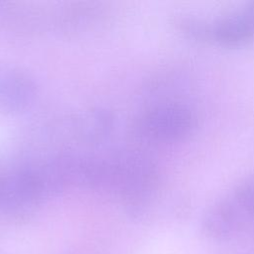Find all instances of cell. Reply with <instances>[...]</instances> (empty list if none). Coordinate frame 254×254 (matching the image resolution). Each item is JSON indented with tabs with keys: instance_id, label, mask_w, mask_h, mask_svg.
I'll list each match as a JSON object with an SVG mask.
<instances>
[{
	"instance_id": "5",
	"label": "cell",
	"mask_w": 254,
	"mask_h": 254,
	"mask_svg": "<svg viewBox=\"0 0 254 254\" xmlns=\"http://www.w3.org/2000/svg\"><path fill=\"white\" fill-rule=\"evenodd\" d=\"M247 223L254 222V177L238 184L230 194Z\"/></svg>"
},
{
	"instance_id": "3",
	"label": "cell",
	"mask_w": 254,
	"mask_h": 254,
	"mask_svg": "<svg viewBox=\"0 0 254 254\" xmlns=\"http://www.w3.org/2000/svg\"><path fill=\"white\" fill-rule=\"evenodd\" d=\"M247 224L237 204L229 195L206 210L201 220V229L212 240L226 241L240 233Z\"/></svg>"
},
{
	"instance_id": "4",
	"label": "cell",
	"mask_w": 254,
	"mask_h": 254,
	"mask_svg": "<svg viewBox=\"0 0 254 254\" xmlns=\"http://www.w3.org/2000/svg\"><path fill=\"white\" fill-rule=\"evenodd\" d=\"M35 86L23 71L8 65H0V111L18 112L31 103Z\"/></svg>"
},
{
	"instance_id": "1",
	"label": "cell",
	"mask_w": 254,
	"mask_h": 254,
	"mask_svg": "<svg viewBox=\"0 0 254 254\" xmlns=\"http://www.w3.org/2000/svg\"><path fill=\"white\" fill-rule=\"evenodd\" d=\"M196 124V115L189 105L168 101L151 107L142 117L141 128L154 141L174 143L190 137Z\"/></svg>"
},
{
	"instance_id": "2",
	"label": "cell",
	"mask_w": 254,
	"mask_h": 254,
	"mask_svg": "<svg viewBox=\"0 0 254 254\" xmlns=\"http://www.w3.org/2000/svg\"><path fill=\"white\" fill-rule=\"evenodd\" d=\"M254 41V2L206 21V42L226 48L245 46Z\"/></svg>"
}]
</instances>
